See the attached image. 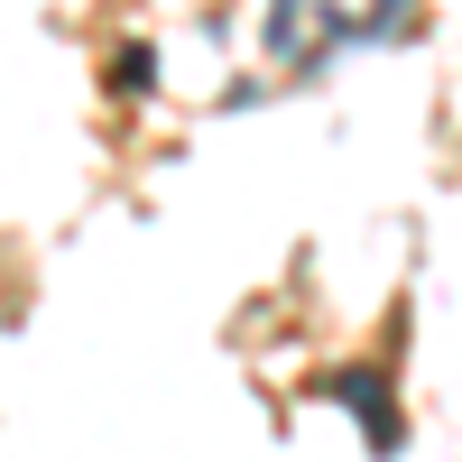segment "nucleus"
Listing matches in <instances>:
<instances>
[{"mask_svg": "<svg viewBox=\"0 0 462 462\" xmlns=\"http://www.w3.org/2000/svg\"><path fill=\"white\" fill-rule=\"evenodd\" d=\"M333 398H342V407H352L361 426H370V444H379V453L398 444V426H389V407H379V370H342V379H333Z\"/></svg>", "mask_w": 462, "mask_h": 462, "instance_id": "f257e3e1", "label": "nucleus"}, {"mask_svg": "<svg viewBox=\"0 0 462 462\" xmlns=\"http://www.w3.org/2000/svg\"><path fill=\"white\" fill-rule=\"evenodd\" d=\"M389 10H398V0H379V19H389Z\"/></svg>", "mask_w": 462, "mask_h": 462, "instance_id": "f03ea898", "label": "nucleus"}]
</instances>
